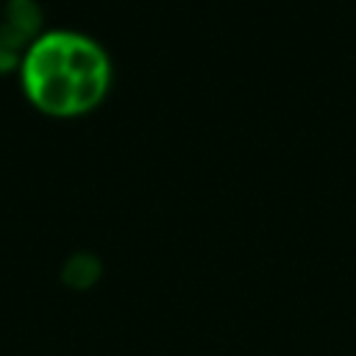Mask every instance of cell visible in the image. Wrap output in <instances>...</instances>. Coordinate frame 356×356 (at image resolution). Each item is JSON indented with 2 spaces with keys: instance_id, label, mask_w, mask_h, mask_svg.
<instances>
[{
  "instance_id": "1",
  "label": "cell",
  "mask_w": 356,
  "mask_h": 356,
  "mask_svg": "<svg viewBox=\"0 0 356 356\" xmlns=\"http://www.w3.org/2000/svg\"><path fill=\"white\" fill-rule=\"evenodd\" d=\"M28 86L50 114L92 108L108 83V58L89 39H47L28 56Z\"/></svg>"
},
{
  "instance_id": "2",
  "label": "cell",
  "mask_w": 356,
  "mask_h": 356,
  "mask_svg": "<svg viewBox=\"0 0 356 356\" xmlns=\"http://www.w3.org/2000/svg\"><path fill=\"white\" fill-rule=\"evenodd\" d=\"M100 267L95 261V256H86V253H78L67 261L64 267V281L72 284V286H89L95 278H97Z\"/></svg>"
}]
</instances>
